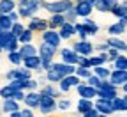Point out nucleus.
Here are the masks:
<instances>
[{
	"instance_id": "3",
	"label": "nucleus",
	"mask_w": 127,
	"mask_h": 117,
	"mask_svg": "<svg viewBox=\"0 0 127 117\" xmlns=\"http://www.w3.org/2000/svg\"><path fill=\"white\" fill-rule=\"evenodd\" d=\"M95 91H97V96H99V98L113 99V98L117 96V85H115V83H111V82H108L106 78L101 82L99 87H95Z\"/></svg>"
},
{
	"instance_id": "5",
	"label": "nucleus",
	"mask_w": 127,
	"mask_h": 117,
	"mask_svg": "<svg viewBox=\"0 0 127 117\" xmlns=\"http://www.w3.org/2000/svg\"><path fill=\"white\" fill-rule=\"evenodd\" d=\"M79 83V76H76V73L72 75H65L60 80V92H69L72 87H76Z\"/></svg>"
},
{
	"instance_id": "40",
	"label": "nucleus",
	"mask_w": 127,
	"mask_h": 117,
	"mask_svg": "<svg viewBox=\"0 0 127 117\" xmlns=\"http://www.w3.org/2000/svg\"><path fill=\"white\" fill-rule=\"evenodd\" d=\"M76 75L79 78H88L92 73H90V68H85V66H78L76 68Z\"/></svg>"
},
{
	"instance_id": "53",
	"label": "nucleus",
	"mask_w": 127,
	"mask_h": 117,
	"mask_svg": "<svg viewBox=\"0 0 127 117\" xmlns=\"http://www.w3.org/2000/svg\"><path fill=\"white\" fill-rule=\"evenodd\" d=\"M124 99H125V101H127V92H125V96H124Z\"/></svg>"
},
{
	"instance_id": "45",
	"label": "nucleus",
	"mask_w": 127,
	"mask_h": 117,
	"mask_svg": "<svg viewBox=\"0 0 127 117\" xmlns=\"http://www.w3.org/2000/svg\"><path fill=\"white\" fill-rule=\"evenodd\" d=\"M25 89H28V91L37 89V82H35V80H32V78H28V80L25 82Z\"/></svg>"
},
{
	"instance_id": "1",
	"label": "nucleus",
	"mask_w": 127,
	"mask_h": 117,
	"mask_svg": "<svg viewBox=\"0 0 127 117\" xmlns=\"http://www.w3.org/2000/svg\"><path fill=\"white\" fill-rule=\"evenodd\" d=\"M41 5H42L41 0H20L18 2L20 18H30V16H34L41 9Z\"/></svg>"
},
{
	"instance_id": "35",
	"label": "nucleus",
	"mask_w": 127,
	"mask_h": 117,
	"mask_svg": "<svg viewBox=\"0 0 127 117\" xmlns=\"http://www.w3.org/2000/svg\"><path fill=\"white\" fill-rule=\"evenodd\" d=\"M94 73L97 75L99 78H102V80L109 76V69H106L104 66H94Z\"/></svg>"
},
{
	"instance_id": "2",
	"label": "nucleus",
	"mask_w": 127,
	"mask_h": 117,
	"mask_svg": "<svg viewBox=\"0 0 127 117\" xmlns=\"http://www.w3.org/2000/svg\"><path fill=\"white\" fill-rule=\"evenodd\" d=\"M69 7H72V0H57V2H42L41 9H46L50 12H65Z\"/></svg>"
},
{
	"instance_id": "21",
	"label": "nucleus",
	"mask_w": 127,
	"mask_h": 117,
	"mask_svg": "<svg viewBox=\"0 0 127 117\" xmlns=\"http://www.w3.org/2000/svg\"><path fill=\"white\" fill-rule=\"evenodd\" d=\"M67 20H65V16H64V12H53V16H51V20L48 21V27L50 28H60L64 23H65Z\"/></svg>"
},
{
	"instance_id": "20",
	"label": "nucleus",
	"mask_w": 127,
	"mask_h": 117,
	"mask_svg": "<svg viewBox=\"0 0 127 117\" xmlns=\"http://www.w3.org/2000/svg\"><path fill=\"white\" fill-rule=\"evenodd\" d=\"M23 62H25V68H28V69H37V71H41V69H42V66H41V57H39V55H30V57H25V59H23Z\"/></svg>"
},
{
	"instance_id": "14",
	"label": "nucleus",
	"mask_w": 127,
	"mask_h": 117,
	"mask_svg": "<svg viewBox=\"0 0 127 117\" xmlns=\"http://www.w3.org/2000/svg\"><path fill=\"white\" fill-rule=\"evenodd\" d=\"M76 87H78V92H79V96H81V98L92 99V98L97 96V91H95V87L88 85V83H78Z\"/></svg>"
},
{
	"instance_id": "32",
	"label": "nucleus",
	"mask_w": 127,
	"mask_h": 117,
	"mask_svg": "<svg viewBox=\"0 0 127 117\" xmlns=\"http://www.w3.org/2000/svg\"><path fill=\"white\" fill-rule=\"evenodd\" d=\"M14 7V0H0V12H11Z\"/></svg>"
},
{
	"instance_id": "39",
	"label": "nucleus",
	"mask_w": 127,
	"mask_h": 117,
	"mask_svg": "<svg viewBox=\"0 0 127 117\" xmlns=\"http://www.w3.org/2000/svg\"><path fill=\"white\" fill-rule=\"evenodd\" d=\"M0 96H2L4 99H7V98H12V96H14V89H12L11 85L0 87Z\"/></svg>"
},
{
	"instance_id": "44",
	"label": "nucleus",
	"mask_w": 127,
	"mask_h": 117,
	"mask_svg": "<svg viewBox=\"0 0 127 117\" xmlns=\"http://www.w3.org/2000/svg\"><path fill=\"white\" fill-rule=\"evenodd\" d=\"M118 55H120V53H118V50H117V48H113V46H109V48H108V59H109V60H115Z\"/></svg>"
},
{
	"instance_id": "56",
	"label": "nucleus",
	"mask_w": 127,
	"mask_h": 117,
	"mask_svg": "<svg viewBox=\"0 0 127 117\" xmlns=\"http://www.w3.org/2000/svg\"><path fill=\"white\" fill-rule=\"evenodd\" d=\"M41 2H46V0H41Z\"/></svg>"
},
{
	"instance_id": "22",
	"label": "nucleus",
	"mask_w": 127,
	"mask_h": 117,
	"mask_svg": "<svg viewBox=\"0 0 127 117\" xmlns=\"http://www.w3.org/2000/svg\"><path fill=\"white\" fill-rule=\"evenodd\" d=\"M18 108H20V103L16 101L14 98H7V99H4L2 112H5V114H11V112H14V110H18Z\"/></svg>"
},
{
	"instance_id": "51",
	"label": "nucleus",
	"mask_w": 127,
	"mask_h": 117,
	"mask_svg": "<svg viewBox=\"0 0 127 117\" xmlns=\"http://www.w3.org/2000/svg\"><path fill=\"white\" fill-rule=\"evenodd\" d=\"M21 115H23V117H32V110H30V108H27V110H21Z\"/></svg>"
},
{
	"instance_id": "33",
	"label": "nucleus",
	"mask_w": 127,
	"mask_h": 117,
	"mask_svg": "<svg viewBox=\"0 0 127 117\" xmlns=\"http://www.w3.org/2000/svg\"><path fill=\"white\" fill-rule=\"evenodd\" d=\"M109 59H108V53H101V55H97V57H90V62H92V68L94 66H102L104 62H108Z\"/></svg>"
},
{
	"instance_id": "55",
	"label": "nucleus",
	"mask_w": 127,
	"mask_h": 117,
	"mask_svg": "<svg viewBox=\"0 0 127 117\" xmlns=\"http://www.w3.org/2000/svg\"><path fill=\"white\" fill-rule=\"evenodd\" d=\"M88 2H92V4H94V2H95V0H88Z\"/></svg>"
},
{
	"instance_id": "42",
	"label": "nucleus",
	"mask_w": 127,
	"mask_h": 117,
	"mask_svg": "<svg viewBox=\"0 0 127 117\" xmlns=\"http://www.w3.org/2000/svg\"><path fill=\"white\" fill-rule=\"evenodd\" d=\"M74 27H76V32L79 34V37H81V39H87L88 30L85 28V25H83V23H74Z\"/></svg>"
},
{
	"instance_id": "26",
	"label": "nucleus",
	"mask_w": 127,
	"mask_h": 117,
	"mask_svg": "<svg viewBox=\"0 0 127 117\" xmlns=\"http://www.w3.org/2000/svg\"><path fill=\"white\" fill-rule=\"evenodd\" d=\"M62 78H64V75H60L57 69H53V68L46 69V80H48V82H51V83H58Z\"/></svg>"
},
{
	"instance_id": "16",
	"label": "nucleus",
	"mask_w": 127,
	"mask_h": 117,
	"mask_svg": "<svg viewBox=\"0 0 127 117\" xmlns=\"http://www.w3.org/2000/svg\"><path fill=\"white\" fill-rule=\"evenodd\" d=\"M109 82L111 83H115V85H122L124 82H127V69H117L115 68V71L113 73H109Z\"/></svg>"
},
{
	"instance_id": "10",
	"label": "nucleus",
	"mask_w": 127,
	"mask_h": 117,
	"mask_svg": "<svg viewBox=\"0 0 127 117\" xmlns=\"http://www.w3.org/2000/svg\"><path fill=\"white\" fill-rule=\"evenodd\" d=\"M74 52L78 53V55H90L92 52H94V44L92 43H88L87 39H81L79 43H76L74 44Z\"/></svg>"
},
{
	"instance_id": "23",
	"label": "nucleus",
	"mask_w": 127,
	"mask_h": 117,
	"mask_svg": "<svg viewBox=\"0 0 127 117\" xmlns=\"http://www.w3.org/2000/svg\"><path fill=\"white\" fill-rule=\"evenodd\" d=\"M108 44L113 46V48H117L118 52H127V43L122 41V39H118V37H115V36L108 39Z\"/></svg>"
},
{
	"instance_id": "24",
	"label": "nucleus",
	"mask_w": 127,
	"mask_h": 117,
	"mask_svg": "<svg viewBox=\"0 0 127 117\" xmlns=\"http://www.w3.org/2000/svg\"><path fill=\"white\" fill-rule=\"evenodd\" d=\"M20 53L21 57H30V55H37V48L35 46H32V43H25L23 46H20Z\"/></svg>"
},
{
	"instance_id": "18",
	"label": "nucleus",
	"mask_w": 127,
	"mask_h": 117,
	"mask_svg": "<svg viewBox=\"0 0 127 117\" xmlns=\"http://www.w3.org/2000/svg\"><path fill=\"white\" fill-rule=\"evenodd\" d=\"M60 37L62 39H71L74 34H76V27H74V23H71V21H65L62 27H60Z\"/></svg>"
},
{
	"instance_id": "25",
	"label": "nucleus",
	"mask_w": 127,
	"mask_h": 117,
	"mask_svg": "<svg viewBox=\"0 0 127 117\" xmlns=\"http://www.w3.org/2000/svg\"><path fill=\"white\" fill-rule=\"evenodd\" d=\"M111 103H113V110H115V112H125V110H127V101H125L124 98L115 96L113 99H111Z\"/></svg>"
},
{
	"instance_id": "4",
	"label": "nucleus",
	"mask_w": 127,
	"mask_h": 117,
	"mask_svg": "<svg viewBox=\"0 0 127 117\" xmlns=\"http://www.w3.org/2000/svg\"><path fill=\"white\" fill-rule=\"evenodd\" d=\"M37 108L41 110V114H51V112H55L58 107H57L55 98L41 92V101H39V107H37Z\"/></svg>"
},
{
	"instance_id": "19",
	"label": "nucleus",
	"mask_w": 127,
	"mask_h": 117,
	"mask_svg": "<svg viewBox=\"0 0 127 117\" xmlns=\"http://www.w3.org/2000/svg\"><path fill=\"white\" fill-rule=\"evenodd\" d=\"M57 53V46L50 44V43H44L41 48H39V57L41 59H53Z\"/></svg>"
},
{
	"instance_id": "30",
	"label": "nucleus",
	"mask_w": 127,
	"mask_h": 117,
	"mask_svg": "<svg viewBox=\"0 0 127 117\" xmlns=\"http://www.w3.org/2000/svg\"><path fill=\"white\" fill-rule=\"evenodd\" d=\"M12 23H14V21L9 18V14H7V12H0V27H2L4 30H11Z\"/></svg>"
},
{
	"instance_id": "54",
	"label": "nucleus",
	"mask_w": 127,
	"mask_h": 117,
	"mask_svg": "<svg viewBox=\"0 0 127 117\" xmlns=\"http://www.w3.org/2000/svg\"><path fill=\"white\" fill-rule=\"evenodd\" d=\"M2 32H4V28H2V27H0V34H2Z\"/></svg>"
},
{
	"instance_id": "41",
	"label": "nucleus",
	"mask_w": 127,
	"mask_h": 117,
	"mask_svg": "<svg viewBox=\"0 0 127 117\" xmlns=\"http://www.w3.org/2000/svg\"><path fill=\"white\" fill-rule=\"evenodd\" d=\"M101 82H102V78H99L97 75H90L88 78H87V83H88V85H92V87H99L101 85Z\"/></svg>"
},
{
	"instance_id": "15",
	"label": "nucleus",
	"mask_w": 127,
	"mask_h": 117,
	"mask_svg": "<svg viewBox=\"0 0 127 117\" xmlns=\"http://www.w3.org/2000/svg\"><path fill=\"white\" fill-rule=\"evenodd\" d=\"M118 2L117 0H95L94 2V7L101 11V12H111V9H113Z\"/></svg>"
},
{
	"instance_id": "12",
	"label": "nucleus",
	"mask_w": 127,
	"mask_h": 117,
	"mask_svg": "<svg viewBox=\"0 0 127 117\" xmlns=\"http://www.w3.org/2000/svg\"><path fill=\"white\" fill-rule=\"evenodd\" d=\"M23 101L28 108H37L39 107V101H41V92H35V91H30L28 94H25Z\"/></svg>"
},
{
	"instance_id": "38",
	"label": "nucleus",
	"mask_w": 127,
	"mask_h": 117,
	"mask_svg": "<svg viewBox=\"0 0 127 117\" xmlns=\"http://www.w3.org/2000/svg\"><path fill=\"white\" fill-rule=\"evenodd\" d=\"M41 92H42V94H48V96H51V98H58V96H60V89H55V87H51V85H46Z\"/></svg>"
},
{
	"instance_id": "28",
	"label": "nucleus",
	"mask_w": 127,
	"mask_h": 117,
	"mask_svg": "<svg viewBox=\"0 0 127 117\" xmlns=\"http://www.w3.org/2000/svg\"><path fill=\"white\" fill-rule=\"evenodd\" d=\"M83 25H85V28L88 30V36H95V34L99 32V25L95 23V21H92L88 16L85 18V23H83Z\"/></svg>"
},
{
	"instance_id": "34",
	"label": "nucleus",
	"mask_w": 127,
	"mask_h": 117,
	"mask_svg": "<svg viewBox=\"0 0 127 117\" xmlns=\"http://www.w3.org/2000/svg\"><path fill=\"white\" fill-rule=\"evenodd\" d=\"M18 41L21 43V44H25V43H32V30H28V28H25L21 34L18 36Z\"/></svg>"
},
{
	"instance_id": "9",
	"label": "nucleus",
	"mask_w": 127,
	"mask_h": 117,
	"mask_svg": "<svg viewBox=\"0 0 127 117\" xmlns=\"http://www.w3.org/2000/svg\"><path fill=\"white\" fill-rule=\"evenodd\" d=\"M50 68H53V69H57L60 75H64V76H65V75H72V73H76V66L74 64H67V62H51V66H50Z\"/></svg>"
},
{
	"instance_id": "36",
	"label": "nucleus",
	"mask_w": 127,
	"mask_h": 117,
	"mask_svg": "<svg viewBox=\"0 0 127 117\" xmlns=\"http://www.w3.org/2000/svg\"><path fill=\"white\" fill-rule=\"evenodd\" d=\"M76 18H78V11H76V7H69V9L65 11V20L71 21V23H76Z\"/></svg>"
},
{
	"instance_id": "50",
	"label": "nucleus",
	"mask_w": 127,
	"mask_h": 117,
	"mask_svg": "<svg viewBox=\"0 0 127 117\" xmlns=\"http://www.w3.org/2000/svg\"><path fill=\"white\" fill-rule=\"evenodd\" d=\"M95 48H97L99 52H108V48H109V44H108V41H106L104 44H99V46H95Z\"/></svg>"
},
{
	"instance_id": "13",
	"label": "nucleus",
	"mask_w": 127,
	"mask_h": 117,
	"mask_svg": "<svg viewBox=\"0 0 127 117\" xmlns=\"http://www.w3.org/2000/svg\"><path fill=\"white\" fill-rule=\"evenodd\" d=\"M60 55H62V60L67 62V64H78V59H79V55L74 52L72 48H62Z\"/></svg>"
},
{
	"instance_id": "31",
	"label": "nucleus",
	"mask_w": 127,
	"mask_h": 117,
	"mask_svg": "<svg viewBox=\"0 0 127 117\" xmlns=\"http://www.w3.org/2000/svg\"><path fill=\"white\" fill-rule=\"evenodd\" d=\"M9 62L14 64V66H20L23 62V57L20 53V50H14V52H9Z\"/></svg>"
},
{
	"instance_id": "6",
	"label": "nucleus",
	"mask_w": 127,
	"mask_h": 117,
	"mask_svg": "<svg viewBox=\"0 0 127 117\" xmlns=\"http://www.w3.org/2000/svg\"><path fill=\"white\" fill-rule=\"evenodd\" d=\"M42 41H44V43H50V44H53V46L58 48L62 37H60V34H58L55 28H46V30L42 32Z\"/></svg>"
},
{
	"instance_id": "47",
	"label": "nucleus",
	"mask_w": 127,
	"mask_h": 117,
	"mask_svg": "<svg viewBox=\"0 0 127 117\" xmlns=\"http://www.w3.org/2000/svg\"><path fill=\"white\" fill-rule=\"evenodd\" d=\"M83 115H85V117H95V115H99V110H97V108H90V110H87Z\"/></svg>"
},
{
	"instance_id": "11",
	"label": "nucleus",
	"mask_w": 127,
	"mask_h": 117,
	"mask_svg": "<svg viewBox=\"0 0 127 117\" xmlns=\"http://www.w3.org/2000/svg\"><path fill=\"white\" fill-rule=\"evenodd\" d=\"M76 11H78V16H81V18H87V16H90V12L94 11V4L88 2V0L76 2Z\"/></svg>"
},
{
	"instance_id": "8",
	"label": "nucleus",
	"mask_w": 127,
	"mask_h": 117,
	"mask_svg": "<svg viewBox=\"0 0 127 117\" xmlns=\"http://www.w3.org/2000/svg\"><path fill=\"white\" fill-rule=\"evenodd\" d=\"M94 107L99 110V114H113V103H111V99L108 98H99L97 101L94 103Z\"/></svg>"
},
{
	"instance_id": "48",
	"label": "nucleus",
	"mask_w": 127,
	"mask_h": 117,
	"mask_svg": "<svg viewBox=\"0 0 127 117\" xmlns=\"http://www.w3.org/2000/svg\"><path fill=\"white\" fill-rule=\"evenodd\" d=\"M16 101H23V98H25V92L23 91H14V96H12Z\"/></svg>"
},
{
	"instance_id": "17",
	"label": "nucleus",
	"mask_w": 127,
	"mask_h": 117,
	"mask_svg": "<svg viewBox=\"0 0 127 117\" xmlns=\"http://www.w3.org/2000/svg\"><path fill=\"white\" fill-rule=\"evenodd\" d=\"M125 27H127V18H120L117 23H113V25L108 28V32H109L111 36H120V34L125 32Z\"/></svg>"
},
{
	"instance_id": "7",
	"label": "nucleus",
	"mask_w": 127,
	"mask_h": 117,
	"mask_svg": "<svg viewBox=\"0 0 127 117\" xmlns=\"http://www.w3.org/2000/svg\"><path fill=\"white\" fill-rule=\"evenodd\" d=\"M28 30L32 32H44L48 28V21L42 18H37V16H30V21H28Z\"/></svg>"
},
{
	"instance_id": "29",
	"label": "nucleus",
	"mask_w": 127,
	"mask_h": 117,
	"mask_svg": "<svg viewBox=\"0 0 127 117\" xmlns=\"http://www.w3.org/2000/svg\"><path fill=\"white\" fill-rule=\"evenodd\" d=\"M111 12L115 16H118V18H127V2L125 4H117L113 9H111Z\"/></svg>"
},
{
	"instance_id": "27",
	"label": "nucleus",
	"mask_w": 127,
	"mask_h": 117,
	"mask_svg": "<svg viewBox=\"0 0 127 117\" xmlns=\"http://www.w3.org/2000/svg\"><path fill=\"white\" fill-rule=\"evenodd\" d=\"M90 108H94L92 99H88V98H81V99H79V103H78V112H79V114H85V112L90 110Z\"/></svg>"
},
{
	"instance_id": "46",
	"label": "nucleus",
	"mask_w": 127,
	"mask_h": 117,
	"mask_svg": "<svg viewBox=\"0 0 127 117\" xmlns=\"http://www.w3.org/2000/svg\"><path fill=\"white\" fill-rule=\"evenodd\" d=\"M57 107H58L60 110H67V108L71 107V101H69V99H62V101L57 103Z\"/></svg>"
},
{
	"instance_id": "52",
	"label": "nucleus",
	"mask_w": 127,
	"mask_h": 117,
	"mask_svg": "<svg viewBox=\"0 0 127 117\" xmlns=\"http://www.w3.org/2000/svg\"><path fill=\"white\" fill-rule=\"evenodd\" d=\"M122 89H124V92H127V82H124V83H122Z\"/></svg>"
},
{
	"instance_id": "43",
	"label": "nucleus",
	"mask_w": 127,
	"mask_h": 117,
	"mask_svg": "<svg viewBox=\"0 0 127 117\" xmlns=\"http://www.w3.org/2000/svg\"><path fill=\"white\" fill-rule=\"evenodd\" d=\"M23 30H25V27H23L20 21H14V23H12V27H11V32H12V34H14L16 37H18V36L21 34Z\"/></svg>"
},
{
	"instance_id": "49",
	"label": "nucleus",
	"mask_w": 127,
	"mask_h": 117,
	"mask_svg": "<svg viewBox=\"0 0 127 117\" xmlns=\"http://www.w3.org/2000/svg\"><path fill=\"white\" fill-rule=\"evenodd\" d=\"M7 14H9V18H11L12 21H18V20H20V12H16L14 9H12L11 12H7Z\"/></svg>"
},
{
	"instance_id": "37",
	"label": "nucleus",
	"mask_w": 127,
	"mask_h": 117,
	"mask_svg": "<svg viewBox=\"0 0 127 117\" xmlns=\"http://www.w3.org/2000/svg\"><path fill=\"white\" fill-rule=\"evenodd\" d=\"M113 62H115V68H117V69H127V57L118 55Z\"/></svg>"
}]
</instances>
